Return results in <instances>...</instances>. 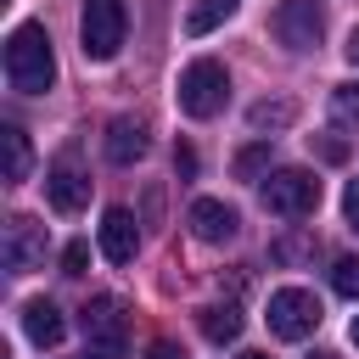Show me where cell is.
<instances>
[{
    "instance_id": "1",
    "label": "cell",
    "mask_w": 359,
    "mask_h": 359,
    "mask_svg": "<svg viewBox=\"0 0 359 359\" xmlns=\"http://www.w3.org/2000/svg\"><path fill=\"white\" fill-rule=\"evenodd\" d=\"M6 79L17 95H45L56 84V50L39 22H17L6 34Z\"/></svg>"
},
{
    "instance_id": "2",
    "label": "cell",
    "mask_w": 359,
    "mask_h": 359,
    "mask_svg": "<svg viewBox=\"0 0 359 359\" xmlns=\"http://www.w3.org/2000/svg\"><path fill=\"white\" fill-rule=\"evenodd\" d=\"M174 101H180L185 118H213V112H224V101H230V73H224V62L196 56V62L180 73Z\"/></svg>"
},
{
    "instance_id": "3",
    "label": "cell",
    "mask_w": 359,
    "mask_h": 359,
    "mask_svg": "<svg viewBox=\"0 0 359 359\" xmlns=\"http://www.w3.org/2000/svg\"><path fill=\"white\" fill-rule=\"evenodd\" d=\"M123 34H129V6L123 0H84L79 11V45L90 62H112L123 50Z\"/></svg>"
},
{
    "instance_id": "4",
    "label": "cell",
    "mask_w": 359,
    "mask_h": 359,
    "mask_svg": "<svg viewBox=\"0 0 359 359\" xmlns=\"http://www.w3.org/2000/svg\"><path fill=\"white\" fill-rule=\"evenodd\" d=\"M79 325H84V359H123L129 320H123V303L118 297H90L84 314H79Z\"/></svg>"
},
{
    "instance_id": "5",
    "label": "cell",
    "mask_w": 359,
    "mask_h": 359,
    "mask_svg": "<svg viewBox=\"0 0 359 359\" xmlns=\"http://www.w3.org/2000/svg\"><path fill=\"white\" fill-rule=\"evenodd\" d=\"M264 208L280 219H309L320 208V180L309 168H275L264 180Z\"/></svg>"
},
{
    "instance_id": "6",
    "label": "cell",
    "mask_w": 359,
    "mask_h": 359,
    "mask_svg": "<svg viewBox=\"0 0 359 359\" xmlns=\"http://www.w3.org/2000/svg\"><path fill=\"white\" fill-rule=\"evenodd\" d=\"M264 320H269V331L280 342H303L320 325V297L309 286H280V292H269V314Z\"/></svg>"
},
{
    "instance_id": "7",
    "label": "cell",
    "mask_w": 359,
    "mask_h": 359,
    "mask_svg": "<svg viewBox=\"0 0 359 359\" xmlns=\"http://www.w3.org/2000/svg\"><path fill=\"white\" fill-rule=\"evenodd\" d=\"M269 28H275V39L286 50H314L325 39V6L320 0H280L275 17H269Z\"/></svg>"
},
{
    "instance_id": "8",
    "label": "cell",
    "mask_w": 359,
    "mask_h": 359,
    "mask_svg": "<svg viewBox=\"0 0 359 359\" xmlns=\"http://www.w3.org/2000/svg\"><path fill=\"white\" fill-rule=\"evenodd\" d=\"M45 196H50V208H56V213H79V208L90 202V174L79 168V157H73V151H62V157L45 168Z\"/></svg>"
},
{
    "instance_id": "9",
    "label": "cell",
    "mask_w": 359,
    "mask_h": 359,
    "mask_svg": "<svg viewBox=\"0 0 359 359\" xmlns=\"http://www.w3.org/2000/svg\"><path fill=\"white\" fill-rule=\"evenodd\" d=\"M0 252H6V269H11V275L39 269V264H45V224H34L28 213L6 219V241H0Z\"/></svg>"
},
{
    "instance_id": "10",
    "label": "cell",
    "mask_w": 359,
    "mask_h": 359,
    "mask_svg": "<svg viewBox=\"0 0 359 359\" xmlns=\"http://www.w3.org/2000/svg\"><path fill=\"white\" fill-rule=\"evenodd\" d=\"M185 219H191V236H196V241H213V247L241 230V213H236L230 202H219V196H196Z\"/></svg>"
},
{
    "instance_id": "11",
    "label": "cell",
    "mask_w": 359,
    "mask_h": 359,
    "mask_svg": "<svg viewBox=\"0 0 359 359\" xmlns=\"http://www.w3.org/2000/svg\"><path fill=\"white\" fill-rule=\"evenodd\" d=\"M22 337H28L34 348H56V342L67 337L62 309H56L50 297H28V303H22Z\"/></svg>"
},
{
    "instance_id": "12",
    "label": "cell",
    "mask_w": 359,
    "mask_h": 359,
    "mask_svg": "<svg viewBox=\"0 0 359 359\" xmlns=\"http://www.w3.org/2000/svg\"><path fill=\"white\" fill-rule=\"evenodd\" d=\"M135 247H140L135 213H129V208H107V213H101V252H107L112 264H129Z\"/></svg>"
},
{
    "instance_id": "13",
    "label": "cell",
    "mask_w": 359,
    "mask_h": 359,
    "mask_svg": "<svg viewBox=\"0 0 359 359\" xmlns=\"http://www.w3.org/2000/svg\"><path fill=\"white\" fill-rule=\"evenodd\" d=\"M101 146H107V157H112L118 168H129V163H140V157H146V146H151V140H146V123H140V118H112Z\"/></svg>"
},
{
    "instance_id": "14",
    "label": "cell",
    "mask_w": 359,
    "mask_h": 359,
    "mask_svg": "<svg viewBox=\"0 0 359 359\" xmlns=\"http://www.w3.org/2000/svg\"><path fill=\"white\" fill-rule=\"evenodd\" d=\"M196 331H202L213 348H224V342L241 337V314H236L230 303H208V309H196Z\"/></svg>"
},
{
    "instance_id": "15",
    "label": "cell",
    "mask_w": 359,
    "mask_h": 359,
    "mask_svg": "<svg viewBox=\"0 0 359 359\" xmlns=\"http://www.w3.org/2000/svg\"><path fill=\"white\" fill-rule=\"evenodd\" d=\"M0 151H6V185H22L28 168H34V151H28V135H22L17 123L0 129Z\"/></svg>"
},
{
    "instance_id": "16",
    "label": "cell",
    "mask_w": 359,
    "mask_h": 359,
    "mask_svg": "<svg viewBox=\"0 0 359 359\" xmlns=\"http://www.w3.org/2000/svg\"><path fill=\"white\" fill-rule=\"evenodd\" d=\"M236 17V0H196L191 11H185V34H213L219 22H230Z\"/></svg>"
},
{
    "instance_id": "17",
    "label": "cell",
    "mask_w": 359,
    "mask_h": 359,
    "mask_svg": "<svg viewBox=\"0 0 359 359\" xmlns=\"http://www.w3.org/2000/svg\"><path fill=\"white\" fill-rule=\"evenodd\" d=\"M269 163H275L269 140H252V146L236 151V180H258V174H269Z\"/></svg>"
},
{
    "instance_id": "18",
    "label": "cell",
    "mask_w": 359,
    "mask_h": 359,
    "mask_svg": "<svg viewBox=\"0 0 359 359\" xmlns=\"http://www.w3.org/2000/svg\"><path fill=\"white\" fill-rule=\"evenodd\" d=\"M292 118H297V107H292V101H258V107L247 112V123H252V129H286Z\"/></svg>"
},
{
    "instance_id": "19",
    "label": "cell",
    "mask_w": 359,
    "mask_h": 359,
    "mask_svg": "<svg viewBox=\"0 0 359 359\" xmlns=\"http://www.w3.org/2000/svg\"><path fill=\"white\" fill-rule=\"evenodd\" d=\"M331 286L359 303V258H337V264H331Z\"/></svg>"
},
{
    "instance_id": "20",
    "label": "cell",
    "mask_w": 359,
    "mask_h": 359,
    "mask_svg": "<svg viewBox=\"0 0 359 359\" xmlns=\"http://www.w3.org/2000/svg\"><path fill=\"white\" fill-rule=\"evenodd\" d=\"M331 112H337L342 123H359V84H337V90H331Z\"/></svg>"
},
{
    "instance_id": "21",
    "label": "cell",
    "mask_w": 359,
    "mask_h": 359,
    "mask_svg": "<svg viewBox=\"0 0 359 359\" xmlns=\"http://www.w3.org/2000/svg\"><path fill=\"white\" fill-rule=\"evenodd\" d=\"M309 140H314V151H320L325 163H348V140H342V135L325 129V135H309Z\"/></svg>"
},
{
    "instance_id": "22",
    "label": "cell",
    "mask_w": 359,
    "mask_h": 359,
    "mask_svg": "<svg viewBox=\"0 0 359 359\" xmlns=\"http://www.w3.org/2000/svg\"><path fill=\"white\" fill-rule=\"evenodd\" d=\"M84 264H90V241H67L62 247V275H84Z\"/></svg>"
},
{
    "instance_id": "23",
    "label": "cell",
    "mask_w": 359,
    "mask_h": 359,
    "mask_svg": "<svg viewBox=\"0 0 359 359\" xmlns=\"http://www.w3.org/2000/svg\"><path fill=\"white\" fill-rule=\"evenodd\" d=\"M342 219H348V230H359V180H348V191H342Z\"/></svg>"
},
{
    "instance_id": "24",
    "label": "cell",
    "mask_w": 359,
    "mask_h": 359,
    "mask_svg": "<svg viewBox=\"0 0 359 359\" xmlns=\"http://www.w3.org/2000/svg\"><path fill=\"white\" fill-rule=\"evenodd\" d=\"M146 359H185V348H180V342H168V337H157V342L146 348Z\"/></svg>"
},
{
    "instance_id": "25",
    "label": "cell",
    "mask_w": 359,
    "mask_h": 359,
    "mask_svg": "<svg viewBox=\"0 0 359 359\" xmlns=\"http://www.w3.org/2000/svg\"><path fill=\"white\" fill-rule=\"evenodd\" d=\"M174 168L191 180V174H196V151H191V146H174Z\"/></svg>"
},
{
    "instance_id": "26",
    "label": "cell",
    "mask_w": 359,
    "mask_h": 359,
    "mask_svg": "<svg viewBox=\"0 0 359 359\" xmlns=\"http://www.w3.org/2000/svg\"><path fill=\"white\" fill-rule=\"evenodd\" d=\"M342 56H348V62H353V67H359V28H353V34H348V45H342Z\"/></svg>"
},
{
    "instance_id": "27",
    "label": "cell",
    "mask_w": 359,
    "mask_h": 359,
    "mask_svg": "<svg viewBox=\"0 0 359 359\" xmlns=\"http://www.w3.org/2000/svg\"><path fill=\"white\" fill-rule=\"evenodd\" d=\"M348 337H353V342H359V314H353V325H348Z\"/></svg>"
},
{
    "instance_id": "28",
    "label": "cell",
    "mask_w": 359,
    "mask_h": 359,
    "mask_svg": "<svg viewBox=\"0 0 359 359\" xmlns=\"http://www.w3.org/2000/svg\"><path fill=\"white\" fill-rule=\"evenodd\" d=\"M241 359H269V353H241Z\"/></svg>"
}]
</instances>
